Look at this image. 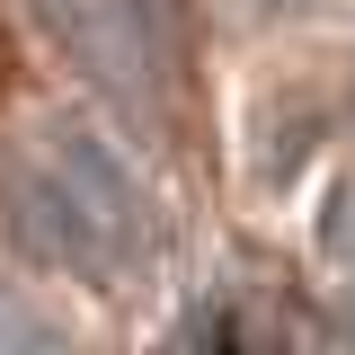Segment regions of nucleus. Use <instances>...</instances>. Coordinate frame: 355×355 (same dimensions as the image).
Here are the masks:
<instances>
[{
	"instance_id": "obj_3",
	"label": "nucleus",
	"mask_w": 355,
	"mask_h": 355,
	"mask_svg": "<svg viewBox=\"0 0 355 355\" xmlns=\"http://www.w3.org/2000/svg\"><path fill=\"white\" fill-rule=\"evenodd\" d=\"M0 231H9V249L44 275H71V284H116V266L98 249V231L80 222V205L62 196V178L53 160H9L0 169Z\"/></svg>"
},
{
	"instance_id": "obj_1",
	"label": "nucleus",
	"mask_w": 355,
	"mask_h": 355,
	"mask_svg": "<svg viewBox=\"0 0 355 355\" xmlns=\"http://www.w3.org/2000/svg\"><path fill=\"white\" fill-rule=\"evenodd\" d=\"M27 18L89 80V98L116 125H133V133L160 125V53H151V36H142V18L125 0H27Z\"/></svg>"
},
{
	"instance_id": "obj_2",
	"label": "nucleus",
	"mask_w": 355,
	"mask_h": 355,
	"mask_svg": "<svg viewBox=\"0 0 355 355\" xmlns=\"http://www.w3.org/2000/svg\"><path fill=\"white\" fill-rule=\"evenodd\" d=\"M44 160H53V178H62V196L80 205V222L98 231V249H107L116 275H142V266L160 258V205H151L142 169H133L98 125H62Z\"/></svg>"
},
{
	"instance_id": "obj_4",
	"label": "nucleus",
	"mask_w": 355,
	"mask_h": 355,
	"mask_svg": "<svg viewBox=\"0 0 355 355\" xmlns=\"http://www.w3.org/2000/svg\"><path fill=\"white\" fill-rule=\"evenodd\" d=\"M0 355H80V347H71V329H62L36 293L0 284Z\"/></svg>"
},
{
	"instance_id": "obj_5",
	"label": "nucleus",
	"mask_w": 355,
	"mask_h": 355,
	"mask_svg": "<svg viewBox=\"0 0 355 355\" xmlns=\"http://www.w3.org/2000/svg\"><path fill=\"white\" fill-rule=\"evenodd\" d=\"M258 18H302V9H320V0H249Z\"/></svg>"
}]
</instances>
